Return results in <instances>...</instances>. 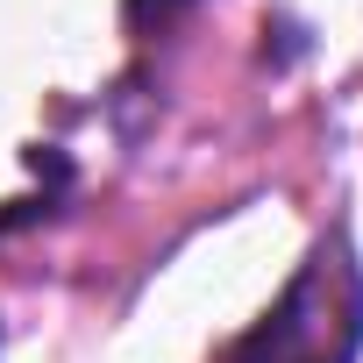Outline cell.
Instances as JSON below:
<instances>
[{
	"instance_id": "6da1fadb",
	"label": "cell",
	"mask_w": 363,
	"mask_h": 363,
	"mask_svg": "<svg viewBox=\"0 0 363 363\" xmlns=\"http://www.w3.org/2000/svg\"><path fill=\"white\" fill-rule=\"evenodd\" d=\"M356 349H363V264L335 228L285 285V299L221 363H356Z\"/></svg>"
},
{
	"instance_id": "7a4b0ae2",
	"label": "cell",
	"mask_w": 363,
	"mask_h": 363,
	"mask_svg": "<svg viewBox=\"0 0 363 363\" xmlns=\"http://www.w3.org/2000/svg\"><path fill=\"white\" fill-rule=\"evenodd\" d=\"M178 8H193V0H128V22H135V29H150V22H171Z\"/></svg>"
}]
</instances>
